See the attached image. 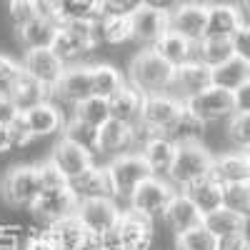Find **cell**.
Here are the masks:
<instances>
[{
  "instance_id": "6da1fadb",
  "label": "cell",
  "mask_w": 250,
  "mask_h": 250,
  "mask_svg": "<svg viewBox=\"0 0 250 250\" xmlns=\"http://www.w3.org/2000/svg\"><path fill=\"white\" fill-rule=\"evenodd\" d=\"M173 65L165 62L153 48H145L130 60L128 70V85H133L143 95H158V93H170L173 85Z\"/></svg>"
},
{
  "instance_id": "7a4b0ae2",
  "label": "cell",
  "mask_w": 250,
  "mask_h": 250,
  "mask_svg": "<svg viewBox=\"0 0 250 250\" xmlns=\"http://www.w3.org/2000/svg\"><path fill=\"white\" fill-rule=\"evenodd\" d=\"M210 163H213V155L198 140H175V158L165 175L170 178L173 188L183 190L190 183L210 175Z\"/></svg>"
},
{
  "instance_id": "3957f363",
  "label": "cell",
  "mask_w": 250,
  "mask_h": 250,
  "mask_svg": "<svg viewBox=\"0 0 250 250\" xmlns=\"http://www.w3.org/2000/svg\"><path fill=\"white\" fill-rule=\"evenodd\" d=\"M98 35H95V20H65L58 25V33L53 38L50 50L70 65L73 60H78L80 55H85L95 48Z\"/></svg>"
},
{
  "instance_id": "277c9868",
  "label": "cell",
  "mask_w": 250,
  "mask_h": 250,
  "mask_svg": "<svg viewBox=\"0 0 250 250\" xmlns=\"http://www.w3.org/2000/svg\"><path fill=\"white\" fill-rule=\"evenodd\" d=\"M185 118L183 100L170 93L145 95L140 108V123L148 125L155 135H170L178 130V125Z\"/></svg>"
},
{
  "instance_id": "5b68a950",
  "label": "cell",
  "mask_w": 250,
  "mask_h": 250,
  "mask_svg": "<svg viewBox=\"0 0 250 250\" xmlns=\"http://www.w3.org/2000/svg\"><path fill=\"white\" fill-rule=\"evenodd\" d=\"M183 108L188 118L205 125V123H213L220 118H230L238 110V103H235V93L223 90L218 85H208L205 90L190 98H183Z\"/></svg>"
},
{
  "instance_id": "8992f818",
  "label": "cell",
  "mask_w": 250,
  "mask_h": 250,
  "mask_svg": "<svg viewBox=\"0 0 250 250\" xmlns=\"http://www.w3.org/2000/svg\"><path fill=\"white\" fill-rule=\"evenodd\" d=\"M105 173H108V180H110V188H113V195L125 198V200L130 198V193L145 178L153 175L148 163L143 160V155L138 150L135 153H118L105 165Z\"/></svg>"
},
{
  "instance_id": "52a82bcc",
  "label": "cell",
  "mask_w": 250,
  "mask_h": 250,
  "mask_svg": "<svg viewBox=\"0 0 250 250\" xmlns=\"http://www.w3.org/2000/svg\"><path fill=\"white\" fill-rule=\"evenodd\" d=\"M173 193H175V188L168 180H163L158 175H150L130 193V198H128L130 210L143 215V218H148V220H153V218L165 213V208H168Z\"/></svg>"
},
{
  "instance_id": "ba28073f",
  "label": "cell",
  "mask_w": 250,
  "mask_h": 250,
  "mask_svg": "<svg viewBox=\"0 0 250 250\" xmlns=\"http://www.w3.org/2000/svg\"><path fill=\"white\" fill-rule=\"evenodd\" d=\"M120 213L123 210L113 198H80L75 205V218L93 235L110 233L120 220Z\"/></svg>"
},
{
  "instance_id": "9c48e42d",
  "label": "cell",
  "mask_w": 250,
  "mask_h": 250,
  "mask_svg": "<svg viewBox=\"0 0 250 250\" xmlns=\"http://www.w3.org/2000/svg\"><path fill=\"white\" fill-rule=\"evenodd\" d=\"M75 205L78 195L73 193V188L62 185V188H50V190H40V195L30 203V210L40 223L53 225L62 218L75 215Z\"/></svg>"
},
{
  "instance_id": "30bf717a",
  "label": "cell",
  "mask_w": 250,
  "mask_h": 250,
  "mask_svg": "<svg viewBox=\"0 0 250 250\" xmlns=\"http://www.w3.org/2000/svg\"><path fill=\"white\" fill-rule=\"evenodd\" d=\"M50 160H53L55 168L68 178V183L95 165L93 163V150H88L85 145H80V143H75L65 135L55 143V148L50 153Z\"/></svg>"
},
{
  "instance_id": "8fae6325",
  "label": "cell",
  "mask_w": 250,
  "mask_h": 250,
  "mask_svg": "<svg viewBox=\"0 0 250 250\" xmlns=\"http://www.w3.org/2000/svg\"><path fill=\"white\" fill-rule=\"evenodd\" d=\"M18 123L23 125V130L33 140V138H45V135L60 133L62 125H65V118H62L58 105H53L50 100H43V103H38V105L20 113Z\"/></svg>"
},
{
  "instance_id": "7c38bea8",
  "label": "cell",
  "mask_w": 250,
  "mask_h": 250,
  "mask_svg": "<svg viewBox=\"0 0 250 250\" xmlns=\"http://www.w3.org/2000/svg\"><path fill=\"white\" fill-rule=\"evenodd\" d=\"M23 73L28 78H33L35 83H40L48 93L55 88V83L60 80L62 70H65V62H62L50 48H40V50H25L23 58Z\"/></svg>"
},
{
  "instance_id": "4fadbf2b",
  "label": "cell",
  "mask_w": 250,
  "mask_h": 250,
  "mask_svg": "<svg viewBox=\"0 0 250 250\" xmlns=\"http://www.w3.org/2000/svg\"><path fill=\"white\" fill-rule=\"evenodd\" d=\"M40 180L35 173V165H18L3 178L5 200L13 205H30L40 195Z\"/></svg>"
},
{
  "instance_id": "5bb4252c",
  "label": "cell",
  "mask_w": 250,
  "mask_h": 250,
  "mask_svg": "<svg viewBox=\"0 0 250 250\" xmlns=\"http://www.w3.org/2000/svg\"><path fill=\"white\" fill-rule=\"evenodd\" d=\"M115 235L120 243V250H148L153 240V220L143 218L133 210L120 213V220L115 225Z\"/></svg>"
},
{
  "instance_id": "9a60e30c",
  "label": "cell",
  "mask_w": 250,
  "mask_h": 250,
  "mask_svg": "<svg viewBox=\"0 0 250 250\" xmlns=\"http://www.w3.org/2000/svg\"><path fill=\"white\" fill-rule=\"evenodd\" d=\"M248 28L245 15L240 8L230 3H218V5H208V20H205V35L203 38H233Z\"/></svg>"
},
{
  "instance_id": "2e32d148",
  "label": "cell",
  "mask_w": 250,
  "mask_h": 250,
  "mask_svg": "<svg viewBox=\"0 0 250 250\" xmlns=\"http://www.w3.org/2000/svg\"><path fill=\"white\" fill-rule=\"evenodd\" d=\"M170 30L183 35L190 43L205 35V20H208V3H180L175 10L168 13Z\"/></svg>"
},
{
  "instance_id": "e0dca14e",
  "label": "cell",
  "mask_w": 250,
  "mask_h": 250,
  "mask_svg": "<svg viewBox=\"0 0 250 250\" xmlns=\"http://www.w3.org/2000/svg\"><path fill=\"white\" fill-rule=\"evenodd\" d=\"M130 30H133V40H140V43H145L150 48L163 33L170 30L168 13L140 5L138 10L130 13Z\"/></svg>"
},
{
  "instance_id": "ac0fdd59",
  "label": "cell",
  "mask_w": 250,
  "mask_h": 250,
  "mask_svg": "<svg viewBox=\"0 0 250 250\" xmlns=\"http://www.w3.org/2000/svg\"><path fill=\"white\" fill-rule=\"evenodd\" d=\"M210 178L218 180L220 185H228V183H250V158H248V150L213 155Z\"/></svg>"
},
{
  "instance_id": "d6986e66",
  "label": "cell",
  "mask_w": 250,
  "mask_h": 250,
  "mask_svg": "<svg viewBox=\"0 0 250 250\" xmlns=\"http://www.w3.org/2000/svg\"><path fill=\"white\" fill-rule=\"evenodd\" d=\"M250 83V60L245 53H235L220 65L210 68V85H218L223 90L235 93L238 88Z\"/></svg>"
},
{
  "instance_id": "ffe728a7",
  "label": "cell",
  "mask_w": 250,
  "mask_h": 250,
  "mask_svg": "<svg viewBox=\"0 0 250 250\" xmlns=\"http://www.w3.org/2000/svg\"><path fill=\"white\" fill-rule=\"evenodd\" d=\"M45 15H50L58 23L65 20H98L103 8L100 0H40Z\"/></svg>"
},
{
  "instance_id": "44dd1931",
  "label": "cell",
  "mask_w": 250,
  "mask_h": 250,
  "mask_svg": "<svg viewBox=\"0 0 250 250\" xmlns=\"http://www.w3.org/2000/svg\"><path fill=\"white\" fill-rule=\"evenodd\" d=\"M62 100L68 103H80L93 95V85H90V65H65L60 80L53 88Z\"/></svg>"
},
{
  "instance_id": "7402d4cb",
  "label": "cell",
  "mask_w": 250,
  "mask_h": 250,
  "mask_svg": "<svg viewBox=\"0 0 250 250\" xmlns=\"http://www.w3.org/2000/svg\"><path fill=\"white\" fill-rule=\"evenodd\" d=\"M208 85H210V68H205L195 58L185 60L183 65H178L173 70V85L170 88H175L180 93V100L205 90Z\"/></svg>"
},
{
  "instance_id": "603a6c76",
  "label": "cell",
  "mask_w": 250,
  "mask_h": 250,
  "mask_svg": "<svg viewBox=\"0 0 250 250\" xmlns=\"http://www.w3.org/2000/svg\"><path fill=\"white\" fill-rule=\"evenodd\" d=\"M165 220H168V225L178 233H185V230H190V228H198L203 225V213L198 210V208L193 205V200L188 198L183 190H175L168 208H165Z\"/></svg>"
},
{
  "instance_id": "cb8c5ba5",
  "label": "cell",
  "mask_w": 250,
  "mask_h": 250,
  "mask_svg": "<svg viewBox=\"0 0 250 250\" xmlns=\"http://www.w3.org/2000/svg\"><path fill=\"white\" fill-rule=\"evenodd\" d=\"M143 160L148 163V168L153 175H160V173H168L170 165H173V158H175V140L168 138V135H153L150 140H145L140 145Z\"/></svg>"
},
{
  "instance_id": "d4e9b609",
  "label": "cell",
  "mask_w": 250,
  "mask_h": 250,
  "mask_svg": "<svg viewBox=\"0 0 250 250\" xmlns=\"http://www.w3.org/2000/svg\"><path fill=\"white\" fill-rule=\"evenodd\" d=\"M130 145V125H125L115 118H108L95 128V148L100 153H123Z\"/></svg>"
},
{
  "instance_id": "484cf974",
  "label": "cell",
  "mask_w": 250,
  "mask_h": 250,
  "mask_svg": "<svg viewBox=\"0 0 250 250\" xmlns=\"http://www.w3.org/2000/svg\"><path fill=\"white\" fill-rule=\"evenodd\" d=\"M238 53V45L233 38H200L198 43H193V58L203 62L205 68H215L228 58H233Z\"/></svg>"
},
{
  "instance_id": "4316f807",
  "label": "cell",
  "mask_w": 250,
  "mask_h": 250,
  "mask_svg": "<svg viewBox=\"0 0 250 250\" xmlns=\"http://www.w3.org/2000/svg\"><path fill=\"white\" fill-rule=\"evenodd\" d=\"M203 228L210 235H215L218 240L230 238V235H240L248 228V215H240L235 210H228V208H218V210L203 215Z\"/></svg>"
},
{
  "instance_id": "83f0119b",
  "label": "cell",
  "mask_w": 250,
  "mask_h": 250,
  "mask_svg": "<svg viewBox=\"0 0 250 250\" xmlns=\"http://www.w3.org/2000/svg\"><path fill=\"white\" fill-rule=\"evenodd\" d=\"M143 93H138L133 85H125L113 95L108 98V108H110V118L125 123V125H135L140 120V108H143Z\"/></svg>"
},
{
  "instance_id": "f1b7e54d",
  "label": "cell",
  "mask_w": 250,
  "mask_h": 250,
  "mask_svg": "<svg viewBox=\"0 0 250 250\" xmlns=\"http://www.w3.org/2000/svg\"><path fill=\"white\" fill-rule=\"evenodd\" d=\"M183 193L193 200V205L198 208L203 215H208V213L218 210V208H223V185L218 180H213L210 175L203 178V180L190 183L188 188H183Z\"/></svg>"
},
{
  "instance_id": "f546056e",
  "label": "cell",
  "mask_w": 250,
  "mask_h": 250,
  "mask_svg": "<svg viewBox=\"0 0 250 250\" xmlns=\"http://www.w3.org/2000/svg\"><path fill=\"white\" fill-rule=\"evenodd\" d=\"M58 20H53L50 15H40L35 18L33 23L23 25L18 30L20 35V43L25 45V50H40V48H50L53 45V38L58 33Z\"/></svg>"
},
{
  "instance_id": "4dcf8cb0",
  "label": "cell",
  "mask_w": 250,
  "mask_h": 250,
  "mask_svg": "<svg viewBox=\"0 0 250 250\" xmlns=\"http://www.w3.org/2000/svg\"><path fill=\"white\" fill-rule=\"evenodd\" d=\"M68 185L73 188L78 200L80 198H113V188H110L105 168H95V165L90 170H85L83 175L73 178Z\"/></svg>"
},
{
  "instance_id": "1f68e13d",
  "label": "cell",
  "mask_w": 250,
  "mask_h": 250,
  "mask_svg": "<svg viewBox=\"0 0 250 250\" xmlns=\"http://www.w3.org/2000/svg\"><path fill=\"white\" fill-rule=\"evenodd\" d=\"M150 48H153L165 62H170L173 68L183 65L185 60H190V58H193V43H190V40H185L183 35H178L175 30L163 33Z\"/></svg>"
},
{
  "instance_id": "d6a6232c",
  "label": "cell",
  "mask_w": 250,
  "mask_h": 250,
  "mask_svg": "<svg viewBox=\"0 0 250 250\" xmlns=\"http://www.w3.org/2000/svg\"><path fill=\"white\" fill-rule=\"evenodd\" d=\"M95 35L103 43L110 45H123L133 40V30H130V15H113V13H103L95 20Z\"/></svg>"
},
{
  "instance_id": "836d02e7",
  "label": "cell",
  "mask_w": 250,
  "mask_h": 250,
  "mask_svg": "<svg viewBox=\"0 0 250 250\" xmlns=\"http://www.w3.org/2000/svg\"><path fill=\"white\" fill-rule=\"evenodd\" d=\"M48 228H50V233L55 235L60 250H83V245H85L88 238H90V233L83 228V223L75 215L62 218V220H58V223H53Z\"/></svg>"
},
{
  "instance_id": "e575fe53",
  "label": "cell",
  "mask_w": 250,
  "mask_h": 250,
  "mask_svg": "<svg viewBox=\"0 0 250 250\" xmlns=\"http://www.w3.org/2000/svg\"><path fill=\"white\" fill-rule=\"evenodd\" d=\"M90 85H93V95L108 100L125 85V75L115 65L100 62V65H90Z\"/></svg>"
},
{
  "instance_id": "d590c367",
  "label": "cell",
  "mask_w": 250,
  "mask_h": 250,
  "mask_svg": "<svg viewBox=\"0 0 250 250\" xmlns=\"http://www.w3.org/2000/svg\"><path fill=\"white\" fill-rule=\"evenodd\" d=\"M10 98H13L15 105L20 108V113H23V110L38 105V103L48 100V90L40 85V83H35L33 78H28V75L23 73V78H20V80L15 83V88L10 90Z\"/></svg>"
},
{
  "instance_id": "8d00e7d4",
  "label": "cell",
  "mask_w": 250,
  "mask_h": 250,
  "mask_svg": "<svg viewBox=\"0 0 250 250\" xmlns=\"http://www.w3.org/2000/svg\"><path fill=\"white\" fill-rule=\"evenodd\" d=\"M108 118H110V108H108V100L105 98L90 95L85 100L75 103V120L90 125V128H98V125L105 123Z\"/></svg>"
},
{
  "instance_id": "74e56055",
  "label": "cell",
  "mask_w": 250,
  "mask_h": 250,
  "mask_svg": "<svg viewBox=\"0 0 250 250\" xmlns=\"http://www.w3.org/2000/svg\"><path fill=\"white\" fill-rule=\"evenodd\" d=\"M8 13H10V23H13L15 30H20L23 25L33 23L35 18L45 15L40 0H10V3H8Z\"/></svg>"
},
{
  "instance_id": "f35d334b",
  "label": "cell",
  "mask_w": 250,
  "mask_h": 250,
  "mask_svg": "<svg viewBox=\"0 0 250 250\" xmlns=\"http://www.w3.org/2000/svg\"><path fill=\"white\" fill-rule=\"evenodd\" d=\"M223 208L248 215L250 210V183H228L223 185Z\"/></svg>"
},
{
  "instance_id": "ab89813d",
  "label": "cell",
  "mask_w": 250,
  "mask_h": 250,
  "mask_svg": "<svg viewBox=\"0 0 250 250\" xmlns=\"http://www.w3.org/2000/svg\"><path fill=\"white\" fill-rule=\"evenodd\" d=\"M178 250H218V238L198 225L185 233H178Z\"/></svg>"
},
{
  "instance_id": "60d3db41",
  "label": "cell",
  "mask_w": 250,
  "mask_h": 250,
  "mask_svg": "<svg viewBox=\"0 0 250 250\" xmlns=\"http://www.w3.org/2000/svg\"><path fill=\"white\" fill-rule=\"evenodd\" d=\"M228 138L238 145V150H248L250 145V113L248 110H235L228 118Z\"/></svg>"
},
{
  "instance_id": "b9f144b4",
  "label": "cell",
  "mask_w": 250,
  "mask_h": 250,
  "mask_svg": "<svg viewBox=\"0 0 250 250\" xmlns=\"http://www.w3.org/2000/svg\"><path fill=\"white\" fill-rule=\"evenodd\" d=\"M20 78H23V65L8 55H0V95H10Z\"/></svg>"
},
{
  "instance_id": "7bdbcfd3",
  "label": "cell",
  "mask_w": 250,
  "mask_h": 250,
  "mask_svg": "<svg viewBox=\"0 0 250 250\" xmlns=\"http://www.w3.org/2000/svg\"><path fill=\"white\" fill-rule=\"evenodd\" d=\"M35 173H38V180H40V188H43V190H50V188H62V185H68V178L55 168L50 158H48V160H43L40 165H35Z\"/></svg>"
},
{
  "instance_id": "ee69618b",
  "label": "cell",
  "mask_w": 250,
  "mask_h": 250,
  "mask_svg": "<svg viewBox=\"0 0 250 250\" xmlns=\"http://www.w3.org/2000/svg\"><path fill=\"white\" fill-rule=\"evenodd\" d=\"M62 128H65V138H70V140H75V143H80V145H85L88 150L95 148V128H90V125L80 123V120H75V118H73L70 123H65Z\"/></svg>"
},
{
  "instance_id": "f6af8a7d",
  "label": "cell",
  "mask_w": 250,
  "mask_h": 250,
  "mask_svg": "<svg viewBox=\"0 0 250 250\" xmlns=\"http://www.w3.org/2000/svg\"><path fill=\"white\" fill-rule=\"evenodd\" d=\"M23 250H60L55 235L50 233V228H45V230H40L35 235H30L23 245Z\"/></svg>"
},
{
  "instance_id": "bcb514c9",
  "label": "cell",
  "mask_w": 250,
  "mask_h": 250,
  "mask_svg": "<svg viewBox=\"0 0 250 250\" xmlns=\"http://www.w3.org/2000/svg\"><path fill=\"white\" fill-rule=\"evenodd\" d=\"M103 13H113V15H130L133 10L140 8V0H100ZM100 13V15H103Z\"/></svg>"
},
{
  "instance_id": "7dc6e473",
  "label": "cell",
  "mask_w": 250,
  "mask_h": 250,
  "mask_svg": "<svg viewBox=\"0 0 250 250\" xmlns=\"http://www.w3.org/2000/svg\"><path fill=\"white\" fill-rule=\"evenodd\" d=\"M20 118V108L13 103L10 95H0V125H13Z\"/></svg>"
},
{
  "instance_id": "c3c4849f",
  "label": "cell",
  "mask_w": 250,
  "mask_h": 250,
  "mask_svg": "<svg viewBox=\"0 0 250 250\" xmlns=\"http://www.w3.org/2000/svg\"><path fill=\"white\" fill-rule=\"evenodd\" d=\"M0 250H23L15 228H0Z\"/></svg>"
},
{
  "instance_id": "681fc988",
  "label": "cell",
  "mask_w": 250,
  "mask_h": 250,
  "mask_svg": "<svg viewBox=\"0 0 250 250\" xmlns=\"http://www.w3.org/2000/svg\"><path fill=\"white\" fill-rule=\"evenodd\" d=\"M218 250H248V235H230V238H223L218 240Z\"/></svg>"
},
{
  "instance_id": "f907efd6",
  "label": "cell",
  "mask_w": 250,
  "mask_h": 250,
  "mask_svg": "<svg viewBox=\"0 0 250 250\" xmlns=\"http://www.w3.org/2000/svg\"><path fill=\"white\" fill-rule=\"evenodd\" d=\"M15 148V130L13 125H0V153Z\"/></svg>"
},
{
  "instance_id": "816d5d0a",
  "label": "cell",
  "mask_w": 250,
  "mask_h": 250,
  "mask_svg": "<svg viewBox=\"0 0 250 250\" xmlns=\"http://www.w3.org/2000/svg\"><path fill=\"white\" fill-rule=\"evenodd\" d=\"M140 5L145 8H153V10H163V13H170L180 5V0H140Z\"/></svg>"
},
{
  "instance_id": "f5cc1de1",
  "label": "cell",
  "mask_w": 250,
  "mask_h": 250,
  "mask_svg": "<svg viewBox=\"0 0 250 250\" xmlns=\"http://www.w3.org/2000/svg\"><path fill=\"white\" fill-rule=\"evenodd\" d=\"M180 3H205V0H180Z\"/></svg>"
}]
</instances>
